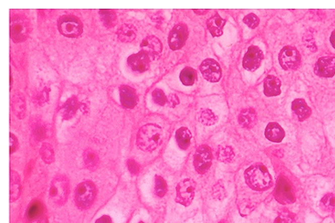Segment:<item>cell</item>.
Returning <instances> with one entry per match:
<instances>
[{
	"instance_id": "d590c367",
	"label": "cell",
	"mask_w": 335,
	"mask_h": 223,
	"mask_svg": "<svg viewBox=\"0 0 335 223\" xmlns=\"http://www.w3.org/2000/svg\"><path fill=\"white\" fill-rule=\"evenodd\" d=\"M127 167H128L129 171L131 172V174H133V175H137V173L140 170V167L133 160H129L127 162Z\"/></svg>"
},
{
	"instance_id": "83f0119b",
	"label": "cell",
	"mask_w": 335,
	"mask_h": 223,
	"mask_svg": "<svg viewBox=\"0 0 335 223\" xmlns=\"http://www.w3.org/2000/svg\"><path fill=\"white\" fill-rule=\"evenodd\" d=\"M167 184L166 181H164L161 176H156L155 181V193L157 196L163 197L166 194Z\"/></svg>"
},
{
	"instance_id": "ffe728a7",
	"label": "cell",
	"mask_w": 335,
	"mask_h": 223,
	"mask_svg": "<svg viewBox=\"0 0 335 223\" xmlns=\"http://www.w3.org/2000/svg\"><path fill=\"white\" fill-rule=\"evenodd\" d=\"M225 24V20H223L218 14H216L208 20L207 26H208L209 31L211 32L212 35L214 37H218V36L222 35Z\"/></svg>"
},
{
	"instance_id": "836d02e7",
	"label": "cell",
	"mask_w": 335,
	"mask_h": 223,
	"mask_svg": "<svg viewBox=\"0 0 335 223\" xmlns=\"http://www.w3.org/2000/svg\"><path fill=\"white\" fill-rule=\"evenodd\" d=\"M153 100L158 105H164L166 103V96L163 91L160 89H156L153 93Z\"/></svg>"
},
{
	"instance_id": "ac0fdd59",
	"label": "cell",
	"mask_w": 335,
	"mask_h": 223,
	"mask_svg": "<svg viewBox=\"0 0 335 223\" xmlns=\"http://www.w3.org/2000/svg\"><path fill=\"white\" fill-rule=\"evenodd\" d=\"M120 102L126 108H133L137 104V95L129 87L122 86L120 89Z\"/></svg>"
},
{
	"instance_id": "f1b7e54d",
	"label": "cell",
	"mask_w": 335,
	"mask_h": 223,
	"mask_svg": "<svg viewBox=\"0 0 335 223\" xmlns=\"http://www.w3.org/2000/svg\"><path fill=\"white\" fill-rule=\"evenodd\" d=\"M101 19L103 20L105 25L107 26H114L115 25L116 17L114 12L111 10H101Z\"/></svg>"
},
{
	"instance_id": "4dcf8cb0",
	"label": "cell",
	"mask_w": 335,
	"mask_h": 223,
	"mask_svg": "<svg viewBox=\"0 0 335 223\" xmlns=\"http://www.w3.org/2000/svg\"><path fill=\"white\" fill-rule=\"evenodd\" d=\"M40 154H41V157H42L43 160L46 163H50V162L53 161V158H54L53 151H52V147L47 144L43 145L42 148L40 150Z\"/></svg>"
},
{
	"instance_id": "484cf974",
	"label": "cell",
	"mask_w": 335,
	"mask_h": 223,
	"mask_svg": "<svg viewBox=\"0 0 335 223\" xmlns=\"http://www.w3.org/2000/svg\"><path fill=\"white\" fill-rule=\"evenodd\" d=\"M195 77H196L195 71L192 68L189 67L184 68L180 75L181 81H182V84L185 85V86H191L194 84Z\"/></svg>"
},
{
	"instance_id": "8d00e7d4",
	"label": "cell",
	"mask_w": 335,
	"mask_h": 223,
	"mask_svg": "<svg viewBox=\"0 0 335 223\" xmlns=\"http://www.w3.org/2000/svg\"><path fill=\"white\" fill-rule=\"evenodd\" d=\"M34 135L38 139V140L42 139L45 137V130L41 126H38L35 131H34Z\"/></svg>"
},
{
	"instance_id": "5b68a950",
	"label": "cell",
	"mask_w": 335,
	"mask_h": 223,
	"mask_svg": "<svg viewBox=\"0 0 335 223\" xmlns=\"http://www.w3.org/2000/svg\"><path fill=\"white\" fill-rule=\"evenodd\" d=\"M59 30L63 35L76 38L82 34V26L75 17L64 16L59 20Z\"/></svg>"
},
{
	"instance_id": "4fadbf2b",
	"label": "cell",
	"mask_w": 335,
	"mask_h": 223,
	"mask_svg": "<svg viewBox=\"0 0 335 223\" xmlns=\"http://www.w3.org/2000/svg\"><path fill=\"white\" fill-rule=\"evenodd\" d=\"M263 59V53L260 49L256 46H251L243 59V65L246 70L254 71L260 65Z\"/></svg>"
},
{
	"instance_id": "6da1fadb",
	"label": "cell",
	"mask_w": 335,
	"mask_h": 223,
	"mask_svg": "<svg viewBox=\"0 0 335 223\" xmlns=\"http://www.w3.org/2000/svg\"><path fill=\"white\" fill-rule=\"evenodd\" d=\"M163 130L156 125L149 124L141 127L137 134V145L142 150L152 152L162 142Z\"/></svg>"
},
{
	"instance_id": "ba28073f",
	"label": "cell",
	"mask_w": 335,
	"mask_h": 223,
	"mask_svg": "<svg viewBox=\"0 0 335 223\" xmlns=\"http://www.w3.org/2000/svg\"><path fill=\"white\" fill-rule=\"evenodd\" d=\"M212 150L207 145L200 146L194 156V165L197 172L205 173L212 166Z\"/></svg>"
},
{
	"instance_id": "277c9868",
	"label": "cell",
	"mask_w": 335,
	"mask_h": 223,
	"mask_svg": "<svg viewBox=\"0 0 335 223\" xmlns=\"http://www.w3.org/2000/svg\"><path fill=\"white\" fill-rule=\"evenodd\" d=\"M69 194V181L64 176L54 179L49 191L51 201L55 204H64Z\"/></svg>"
},
{
	"instance_id": "52a82bcc",
	"label": "cell",
	"mask_w": 335,
	"mask_h": 223,
	"mask_svg": "<svg viewBox=\"0 0 335 223\" xmlns=\"http://www.w3.org/2000/svg\"><path fill=\"white\" fill-rule=\"evenodd\" d=\"M280 65L286 70H292L300 63V55L296 49L292 46L284 47L280 53Z\"/></svg>"
},
{
	"instance_id": "7402d4cb",
	"label": "cell",
	"mask_w": 335,
	"mask_h": 223,
	"mask_svg": "<svg viewBox=\"0 0 335 223\" xmlns=\"http://www.w3.org/2000/svg\"><path fill=\"white\" fill-rule=\"evenodd\" d=\"M292 109L295 113L299 120H303L309 116L311 113V109L309 107L306 105L304 100L301 99H297L293 102Z\"/></svg>"
},
{
	"instance_id": "603a6c76",
	"label": "cell",
	"mask_w": 335,
	"mask_h": 223,
	"mask_svg": "<svg viewBox=\"0 0 335 223\" xmlns=\"http://www.w3.org/2000/svg\"><path fill=\"white\" fill-rule=\"evenodd\" d=\"M176 142L179 145L180 148L185 150V149L188 148V146L190 144L191 133L189 132V129H187L186 127H181L176 131Z\"/></svg>"
},
{
	"instance_id": "2e32d148",
	"label": "cell",
	"mask_w": 335,
	"mask_h": 223,
	"mask_svg": "<svg viewBox=\"0 0 335 223\" xmlns=\"http://www.w3.org/2000/svg\"><path fill=\"white\" fill-rule=\"evenodd\" d=\"M150 58L144 52H138L127 58V63L133 71L144 72L149 68Z\"/></svg>"
},
{
	"instance_id": "8992f818",
	"label": "cell",
	"mask_w": 335,
	"mask_h": 223,
	"mask_svg": "<svg viewBox=\"0 0 335 223\" xmlns=\"http://www.w3.org/2000/svg\"><path fill=\"white\" fill-rule=\"evenodd\" d=\"M195 188V183L192 180L187 179L180 182L176 187V201L183 206H188L194 198Z\"/></svg>"
},
{
	"instance_id": "9a60e30c",
	"label": "cell",
	"mask_w": 335,
	"mask_h": 223,
	"mask_svg": "<svg viewBox=\"0 0 335 223\" xmlns=\"http://www.w3.org/2000/svg\"><path fill=\"white\" fill-rule=\"evenodd\" d=\"M141 47L143 49L142 52H144L151 59H155L162 52V43L153 36H150L144 39L141 44Z\"/></svg>"
},
{
	"instance_id": "d6a6232c",
	"label": "cell",
	"mask_w": 335,
	"mask_h": 223,
	"mask_svg": "<svg viewBox=\"0 0 335 223\" xmlns=\"http://www.w3.org/2000/svg\"><path fill=\"white\" fill-rule=\"evenodd\" d=\"M85 163H86V165L88 166V168H95V166L97 165V157L95 156V154L91 151L86 152Z\"/></svg>"
},
{
	"instance_id": "3957f363",
	"label": "cell",
	"mask_w": 335,
	"mask_h": 223,
	"mask_svg": "<svg viewBox=\"0 0 335 223\" xmlns=\"http://www.w3.org/2000/svg\"><path fill=\"white\" fill-rule=\"evenodd\" d=\"M95 185L91 181H84L79 185L75 192V201L80 208L86 209L91 206L95 197Z\"/></svg>"
},
{
	"instance_id": "1f68e13d",
	"label": "cell",
	"mask_w": 335,
	"mask_h": 223,
	"mask_svg": "<svg viewBox=\"0 0 335 223\" xmlns=\"http://www.w3.org/2000/svg\"><path fill=\"white\" fill-rule=\"evenodd\" d=\"M233 156H234V154L232 152V150L228 146L222 147L218 151V159L221 162H229V161L232 160Z\"/></svg>"
},
{
	"instance_id": "44dd1931",
	"label": "cell",
	"mask_w": 335,
	"mask_h": 223,
	"mask_svg": "<svg viewBox=\"0 0 335 223\" xmlns=\"http://www.w3.org/2000/svg\"><path fill=\"white\" fill-rule=\"evenodd\" d=\"M43 212H44L43 204L39 201H33L30 204L29 207H27L26 213V219L29 221L38 220L42 216Z\"/></svg>"
},
{
	"instance_id": "8fae6325",
	"label": "cell",
	"mask_w": 335,
	"mask_h": 223,
	"mask_svg": "<svg viewBox=\"0 0 335 223\" xmlns=\"http://www.w3.org/2000/svg\"><path fill=\"white\" fill-rule=\"evenodd\" d=\"M203 76L211 82H218L221 79V68L214 59H206L200 66Z\"/></svg>"
},
{
	"instance_id": "b9f144b4",
	"label": "cell",
	"mask_w": 335,
	"mask_h": 223,
	"mask_svg": "<svg viewBox=\"0 0 335 223\" xmlns=\"http://www.w3.org/2000/svg\"><path fill=\"white\" fill-rule=\"evenodd\" d=\"M139 223H144V222H143V221H140V222Z\"/></svg>"
},
{
	"instance_id": "9c48e42d",
	"label": "cell",
	"mask_w": 335,
	"mask_h": 223,
	"mask_svg": "<svg viewBox=\"0 0 335 223\" xmlns=\"http://www.w3.org/2000/svg\"><path fill=\"white\" fill-rule=\"evenodd\" d=\"M275 197L280 203H292L294 201L293 189L289 182L286 179L281 177L278 181L275 190Z\"/></svg>"
},
{
	"instance_id": "4316f807",
	"label": "cell",
	"mask_w": 335,
	"mask_h": 223,
	"mask_svg": "<svg viewBox=\"0 0 335 223\" xmlns=\"http://www.w3.org/2000/svg\"><path fill=\"white\" fill-rule=\"evenodd\" d=\"M256 119V115L252 110L243 111L239 117V121L244 126H250L253 125Z\"/></svg>"
},
{
	"instance_id": "74e56055",
	"label": "cell",
	"mask_w": 335,
	"mask_h": 223,
	"mask_svg": "<svg viewBox=\"0 0 335 223\" xmlns=\"http://www.w3.org/2000/svg\"><path fill=\"white\" fill-rule=\"evenodd\" d=\"M17 145H18V140L16 137L13 135V133H11V154H13L16 150Z\"/></svg>"
},
{
	"instance_id": "f546056e",
	"label": "cell",
	"mask_w": 335,
	"mask_h": 223,
	"mask_svg": "<svg viewBox=\"0 0 335 223\" xmlns=\"http://www.w3.org/2000/svg\"><path fill=\"white\" fill-rule=\"evenodd\" d=\"M321 205L325 210H332L335 207V196L333 194H325L321 200Z\"/></svg>"
},
{
	"instance_id": "5bb4252c",
	"label": "cell",
	"mask_w": 335,
	"mask_h": 223,
	"mask_svg": "<svg viewBox=\"0 0 335 223\" xmlns=\"http://www.w3.org/2000/svg\"><path fill=\"white\" fill-rule=\"evenodd\" d=\"M187 35L188 32L186 26L182 25L175 26L169 34V44L170 48L172 50L181 48L185 43Z\"/></svg>"
},
{
	"instance_id": "f35d334b",
	"label": "cell",
	"mask_w": 335,
	"mask_h": 223,
	"mask_svg": "<svg viewBox=\"0 0 335 223\" xmlns=\"http://www.w3.org/2000/svg\"><path fill=\"white\" fill-rule=\"evenodd\" d=\"M95 223H112V220L111 218L108 215H103L101 216V218H99Z\"/></svg>"
},
{
	"instance_id": "7a4b0ae2",
	"label": "cell",
	"mask_w": 335,
	"mask_h": 223,
	"mask_svg": "<svg viewBox=\"0 0 335 223\" xmlns=\"http://www.w3.org/2000/svg\"><path fill=\"white\" fill-rule=\"evenodd\" d=\"M247 184L255 190H264L271 187L272 177L266 168L263 166H254L244 173Z\"/></svg>"
},
{
	"instance_id": "d4e9b609",
	"label": "cell",
	"mask_w": 335,
	"mask_h": 223,
	"mask_svg": "<svg viewBox=\"0 0 335 223\" xmlns=\"http://www.w3.org/2000/svg\"><path fill=\"white\" fill-rule=\"evenodd\" d=\"M21 191L20 177L15 172H11V201H15L20 196Z\"/></svg>"
},
{
	"instance_id": "e0dca14e",
	"label": "cell",
	"mask_w": 335,
	"mask_h": 223,
	"mask_svg": "<svg viewBox=\"0 0 335 223\" xmlns=\"http://www.w3.org/2000/svg\"><path fill=\"white\" fill-rule=\"evenodd\" d=\"M280 87H281V82L280 80L275 76L269 75L263 82V92L264 94L269 97L277 96L281 92Z\"/></svg>"
},
{
	"instance_id": "ab89813d",
	"label": "cell",
	"mask_w": 335,
	"mask_h": 223,
	"mask_svg": "<svg viewBox=\"0 0 335 223\" xmlns=\"http://www.w3.org/2000/svg\"><path fill=\"white\" fill-rule=\"evenodd\" d=\"M330 42L332 44V47L335 49V31L332 33L331 38H330Z\"/></svg>"
},
{
	"instance_id": "60d3db41",
	"label": "cell",
	"mask_w": 335,
	"mask_h": 223,
	"mask_svg": "<svg viewBox=\"0 0 335 223\" xmlns=\"http://www.w3.org/2000/svg\"><path fill=\"white\" fill-rule=\"evenodd\" d=\"M38 223H48V221H47V219L45 218V217H41V218H39Z\"/></svg>"
},
{
	"instance_id": "d6986e66",
	"label": "cell",
	"mask_w": 335,
	"mask_h": 223,
	"mask_svg": "<svg viewBox=\"0 0 335 223\" xmlns=\"http://www.w3.org/2000/svg\"><path fill=\"white\" fill-rule=\"evenodd\" d=\"M265 137L273 142H280L285 137L283 128L278 123H270L265 128Z\"/></svg>"
},
{
	"instance_id": "30bf717a",
	"label": "cell",
	"mask_w": 335,
	"mask_h": 223,
	"mask_svg": "<svg viewBox=\"0 0 335 223\" xmlns=\"http://www.w3.org/2000/svg\"><path fill=\"white\" fill-rule=\"evenodd\" d=\"M316 75L323 78H330L335 75V57L325 56L319 58L314 68Z\"/></svg>"
},
{
	"instance_id": "7c38bea8",
	"label": "cell",
	"mask_w": 335,
	"mask_h": 223,
	"mask_svg": "<svg viewBox=\"0 0 335 223\" xmlns=\"http://www.w3.org/2000/svg\"><path fill=\"white\" fill-rule=\"evenodd\" d=\"M28 33V26L26 20L20 17H15L11 21V37L15 42H21Z\"/></svg>"
},
{
	"instance_id": "e575fe53",
	"label": "cell",
	"mask_w": 335,
	"mask_h": 223,
	"mask_svg": "<svg viewBox=\"0 0 335 223\" xmlns=\"http://www.w3.org/2000/svg\"><path fill=\"white\" fill-rule=\"evenodd\" d=\"M244 22L249 27L251 28H255L257 27L259 20L255 14H248L247 16L244 17Z\"/></svg>"
},
{
	"instance_id": "cb8c5ba5",
	"label": "cell",
	"mask_w": 335,
	"mask_h": 223,
	"mask_svg": "<svg viewBox=\"0 0 335 223\" xmlns=\"http://www.w3.org/2000/svg\"><path fill=\"white\" fill-rule=\"evenodd\" d=\"M137 37L136 29L131 25H124L118 31V38L122 42H131Z\"/></svg>"
}]
</instances>
